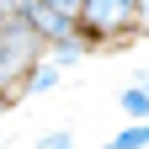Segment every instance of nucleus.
I'll use <instances>...</instances> for the list:
<instances>
[{
	"label": "nucleus",
	"mask_w": 149,
	"mask_h": 149,
	"mask_svg": "<svg viewBox=\"0 0 149 149\" xmlns=\"http://www.w3.org/2000/svg\"><path fill=\"white\" fill-rule=\"evenodd\" d=\"M37 59H43V37L16 16H0V112L22 101V80Z\"/></svg>",
	"instance_id": "obj_1"
},
{
	"label": "nucleus",
	"mask_w": 149,
	"mask_h": 149,
	"mask_svg": "<svg viewBox=\"0 0 149 149\" xmlns=\"http://www.w3.org/2000/svg\"><path fill=\"white\" fill-rule=\"evenodd\" d=\"M74 27L96 48H123L133 37H144V16H139V0H80Z\"/></svg>",
	"instance_id": "obj_2"
},
{
	"label": "nucleus",
	"mask_w": 149,
	"mask_h": 149,
	"mask_svg": "<svg viewBox=\"0 0 149 149\" xmlns=\"http://www.w3.org/2000/svg\"><path fill=\"white\" fill-rule=\"evenodd\" d=\"M96 43L74 27V32H64V37H53V43H43V59L53 64V69H74V64H85V59H96Z\"/></svg>",
	"instance_id": "obj_3"
},
{
	"label": "nucleus",
	"mask_w": 149,
	"mask_h": 149,
	"mask_svg": "<svg viewBox=\"0 0 149 149\" xmlns=\"http://www.w3.org/2000/svg\"><path fill=\"white\" fill-rule=\"evenodd\" d=\"M16 22H27L43 43H53V37H64V32H74V16H64V11H53V6H43V0H27L22 6V16Z\"/></svg>",
	"instance_id": "obj_4"
},
{
	"label": "nucleus",
	"mask_w": 149,
	"mask_h": 149,
	"mask_svg": "<svg viewBox=\"0 0 149 149\" xmlns=\"http://www.w3.org/2000/svg\"><path fill=\"white\" fill-rule=\"evenodd\" d=\"M59 80H64V69H53L48 59H37V64L27 69V80H22V96H48Z\"/></svg>",
	"instance_id": "obj_5"
},
{
	"label": "nucleus",
	"mask_w": 149,
	"mask_h": 149,
	"mask_svg": "<svg viewBox=\"0 0 149 149\" xmlns=\"http://www.w3.org/2000/svg\"><path fill=\"white\" fill-rule=\"evenodd\" d=\"M117 112H123L128 123H149V91H144V85H133V80H128V85L117 91Z\"/></svg>",
	"instance_id": "obj_6"
},
{
	"label": "nucleus",
	"mask_w": 149,
	"mask_h": 149,
	"mask_svg": "<svg viewBox=\"0 0 149 149\" xmlns=\"http://www.w3.org/2000/svg\"><path fill=\"white\" fill-rule=\"evenodd\" d=\"M101 149H149V123H128V128H117L112 144H101Z\"/></svg>",
	"instance_id": "obj_7"
},
{
	"label": "nucleus",
	"mask_w": 149,
	"mask_h": 149,
	"mask_svg": "<svg viewBox=\"0 0 149 149\" xmlns=\"http://www.w3.org/2000/svg\"><path fill=\"white\" fill-rule=\"evenodd\" d=\"M32 149H80V139H74L69 128H53V133H43V139L32 144Z\"/></svg>",
	"instance_id": "obj_8"
},
{
	"label": "nucleus",
	"mask_w": 149,
	"mask_h": 149,
	"mask_svg": "<svg viewBox=\"0 0 149 149\" xmlns=\"http://www.w3.org/2000/svg\"><path fill=\"white\" fill-rule=\"evenodd\" d=\"M43 6H53V11H64V16H74V11H80V0H43Z\"/></svg>",
	"instance_id": "obj_9"
},
{
	"label": "nucleus",
	"mask_w": 149,
	"mask_h": 149,
	"mask_svg": "<svg viewBox=\"0 0 149 149\" xmlns=\"http://www.w3.org/2000/svg\"><path fill=\"white\" fill-rule=\"evenodd\" d=\"M22 6L27 0H0V16H22Z\"/></svg>",
	"instance_id": "obj_10"
},
{
	"label": "nucleus",
	"mask_w": 149,
	"mask_h": 149,
	"mask_svg": "<svg viewBox=\"0 0 149 149\" xmlns=\"http://www.w3.org/2000/svg\"><path fill=\"white\" fill-rule=\"evenodd\" d=\"M133 85H144V91H149V64H144V69H133Z\"/></svg>",
	"instance_id": "obj_11"
}]
</instances>
